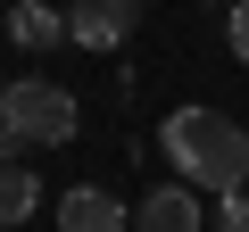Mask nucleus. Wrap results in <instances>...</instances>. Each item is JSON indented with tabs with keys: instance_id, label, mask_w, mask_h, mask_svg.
Wrapping results in <instances>:
<instances>
[{
	"instance_id": "f257e3e1",
	"label": "nucleus",
	"mask_w": 249,
	"mask_h": 232,
	"mask_svg": "<svg viewBox=\"0 0 249 232\" xmlns=\"http://www.w3.org/2000/svg\"><path fill=\"white\" fill-rule=\"evenodd\" d=\"M158 149H166V166L191 182V191H249V133L232 125V116H216V108H175L166 125H158Z\"/></svg>"
},
{
	"instance_id": "f03ea898",
	"label": "nucleus",
	"mask_w": 249,
	"mask_h": 232,
	"mask_svg": "<svg viewBox=\"0 0 249 232\" xmlns=\"http://www.w3.org/2000/svg\"><path fill=\"white\" fill-rule=\"evenodd\" d=\"M0 125H9L17 149H58V141H75V91H58L42 75L0 83Z\"/></svg>"
},
{
	"instance_id": "7ed1b4c3",
	"label": "nucleus",
	"mask_w": 249,
	"mask_h": 232,
	"mask_svg": "<svg viewBox=\"0 0 249 232\" xmlns=\"http://www.w3.org/2000/svg\"><path fill=\"white\" fill-rule=\"evenodd\" d=\"M133 25H142V0H75L67 9V42H83V50H116Z\"/></svg>"
},
{
	"instance_id": "20e7f679",
	"label": "nucleus",
	"mask_w": 249,
	"mask_h": 232,
	"mask_svg": "<svg viewBox=\"0 0 249 232\" xmlns=\"http://www.w3.org/2000/svg\"><path fill=\"white\" fill-rule=\"evenodd\" d=\"M133 232H208L199 191H191V182H158V191L133 207Z\"/></svg>"
},
{
	"instance_id": "39448f33",
	"label": "nucleus",
	"mask_w": 249,
	"mask_h": 232,
	"mask_svg": "<svg viewBox=\"0 0 249 232\" xmlns=\"http://www.w3.org/2000/svg\"><path fill=\"white\" fill-rule=\"evenodd\" d=\"M58 232H133V207L116 191H67L58 199Z\"/></svg>"
},
{
	"instance_id": "423d86ee",
	"label": "nucleus",
	"mask_w": 249,
	"mask_h": 232,
	"mask_svg": "<svg viewBox=\"0 0 249 232\" xmlns=\"http://www.w3.org/2000/svg\"><path fill=\"white\" fill-rule=\"evenodd\" d=\"M9 42H17V50H58V42H67V9L17 0V9H9Z\"/></svg>"
},
{
	"instance_id": "0eeeda50",
	"label": "nucleus",
	"mask_w": 249,
	"mask_h": 232,
	"mask_svg": "<svg viewBox=\"0 0 249 232\" xmlns=\"http://www.w3.org/2000/svg\"><path fill=\"white\" fill-rule=\"evenodd\" d=\"M34 207H42V182H34V166L0 158V232H17V224H25Z\"/></svg>"
},
{
	"instance_id": "6e6552de",
	"label": "nucleus",
	"mask_w": 249,
	"mask_h": 232,
	"mask_svg": "<svg viewBox=\"0 0 249 232\" xmlns=\"http://www.w3.org/2000/svg\"><path fill=\"white\" fill-rule=\"evenodd\" d=\"M216 232H249V191H224L216 199Z\"/></svg>"
},
{
	"instance_id": "1a4fd4ad",
	"label": "nucleus",
	"mask_w": 249,
	"mask_h": 232,
	"mask_svg": "<svg viewBox=\"0 0 249 232\" xmlns=\"http://www.w3.org/2000/svg\"><path fill=\"white\" fill-rule=\"evenodd\" d=\"M224 42H232V58L249 66V0H232V17H224Z\"/></svg>"
},
{
	"instance_id": "9d476101",
	"label": "nucleus",
	"mask_w": 249,
	"mask_h": 232,
	"mask_svg": "<svg viewBox=\"0 0 249 232\" xmlns=\"http://www.w3.org/2000/svg\"><path fill=\"white\" fill-rule=\"evenodd\" d=\"M0 158H17V141H9V125H0Z\"/></svg>"
},
{
	"instance_id": "9b49d317",
	"label": "nucleus",
	"mask_w": 249,
	"mask_h": 232,
	"mask_svg": "<svg viewBox=\"0 0 249 232\" xmlns=\"http://www.w3.org/2000/svg\"><path fill=\"white\" fill-rule=\"evenodd\" d=\"M216 9H232V0H216Z\"/></svg>"
}]
</instances>
